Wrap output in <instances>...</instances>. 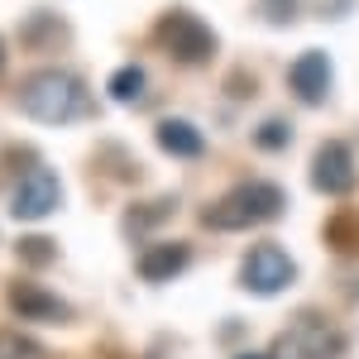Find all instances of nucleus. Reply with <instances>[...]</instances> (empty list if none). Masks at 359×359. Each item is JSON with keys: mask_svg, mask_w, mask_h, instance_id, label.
Returning a JSON list of instances; mask_svg holds the SVG:
<instances>
[{"mask_svg": "<svg viewBox=\"0 0 359 359\" xmlns=\"http://www.w3.org/2000/svg\"><path fill=\"white\" fill-rule=\"evenodd\" d=\"M20 106H25V115L43 120V125H72L77 115H86V86L82 77L53 67V72L29 77L25 91H20Z\"/></svg>", "mask_w": 359, "mask_h": 359, "instance_id": "1", "label": "nucleus"}, {"mask_svg": "<svg viewBox=\"0 0 359 359\" xmlns=\"http://www.w3.org/2000/svg\"><path fill=\"white\" fill-rule=\"evenodd\" d=\"M278 211H283V192H278L273 182H240L206 216H211L216 230H249V225H259V221H273Z\"/></svg>", "mask_w": 359, "mask_h": 359, "instance_id": "2", "label": "nucleus"}, {"mask_svg": "<svg viewBox=\"0 0 359 359\" xmlns=\"http://www.w3.org/2000/svg\"><path fill=\"white\" fill-rule=\"evenodd\" d=\"M158 48L168 57H177L182 67H196V62H206V57L216 53V39H211V29L201 25L196 15L172 10V15H163V25H158Z\"/></svg>", "mask_w": 359, "mask_h": 359, "instance_id": "3", "label": "nucleus"}, {"mask_svg": "<svg viewBox=\"0 0 359 359\" xmlns=\"http://www.w3.org/2000/svg\"><path fill=\"white\" fill-rule=\"evenodd\" d=\"M331 355H340V335L326 321L306 316V321H297L292 331L278 340L269 359H331Z\"/></svg>", "mask_w": 359, "mask_h": 359, "instance_id": "4", "label": "nucleus"}, {"mask_svg": "<svg viewBox=\"0 0 359 359\" xmlns=\"http://www.w3.org/2000/svg\"><path fill=\"white\" fill-rule=\"evenodd\" d=\"M292 259L283 254L278 245H259L254 254L245 259V273H240V283H245L249 292H264V297H273V292H283L287 283H292Z\"/></svg>", "mask_w": 359, "mask_h": 359, "instance_id": "5", "label": "nucleus"}, {"mask_svg": "<svg viewBox=\"0 0 359 359\" xmlns=\"http://www.w3.org/2000/svg\"><path fill=\"white\" fill-rule=\"evenodd\" d=\"M62 192H57V177L48 168H39V172H29L25 182L15 187L10 196V211H15V221H43V216H53Z\"/></svg>", "mask_w": 359, "mask_h": 359, "instance_id": "6", "label": "nucleus"}, {"mask_svg": "<svg viewBox=\"0 0 359 359\" xmlns=\"http://www.w3.org/2000/svg\"><path fill=\"white\" fill-rule=\"evenodd\" d=\"M311 182H316L321 192H350V182H355V158H350V149H345V144H326V149L316 154V163H311Z\"/></svg>", "mask_w": 359, "mask_h": 359, "instance_id": "7", "label": "nucleus"}, {"mask_svg": "<svg viewBox=\"0 0 359 359\" xmlns=\"http://www.w3.org/2000/svg\"><path fill=\"white\" fill-rule=\"evenodd\" d=\"M292 91L302 96L306 106H316V101H326V91H331V57L326 53H302L292 62Z\"/></svg>", "mask_w": 359, "mask_h": 359, "instance_id": "8", "label": "nucleus"}, {"mask_svg": "<svg viewBox=\"0 0 359 359\" xmlns=\"http://www.w3.org/2000/svg\"><path fill=\"white\" fill-rule=\"evenodd\" d=\"M187 259H192V249L187 245H158L149 249L144 259H139V278H149V283H168V278H177L187 269Z\"/></svg>", "mask_w": 359, "mask_h": 359, "instance_id": "9", "label": "nucleus"}, {"mask_svg": "<svg viewBox=\"0 0 359 359\" xmlns=\"http://www.w3.org/2000/svg\"><path fill=\"white\" fill-rule=\"evenodd\" d=\"M10 297H15V311L39 316V321H67V316H72L67 302H57L53 292H39V287H29V283H15V287H10Z\"/></svg>", "mask_w": 359, "mask_h": 359, "instance_id": "10", "label": "nucleus"}, {"mask_svg": "<svg viewBox=\"0 0 359 359\" xmlns=\"http://www.w3.org/2000/svg\"><path fill=\"white\" fill-rule=\"evenodd\" d=\"M158 144H163L168 154H177V158H196L201 154V135H196L187 120H163L158 125Z\"/></svg>", "mask_w": 359, "mask_h": 359, "instance_id": "11", "label": "nucleus"}, {"mask_svg": "<svg viewBox=\"0 0 359 359\" xmlns=\"http://www.w3.org/2000/svg\"><path fill=\"white\" fill-rule=\"evenodd\" d=\"M0 359H53L34 335H20V331H0Z\"/></svg>", "mask_w": 359, "mask_h": 359, "instance_id": "12", "label": "nucleus"}, {"mask_svg": "<svg viewBox=\"0 0 359 359\" xmlns=\"http://www.w3.org/2000/svg\"><path fill=\"white\" fill-rule=\"evenodd\" d=\"M139 86H144V67H125V72L111 77V96L115 101H130V96H139Z\"/></svg>", "mask_w": 359, "mask_h": 359, "instance_id": "13", "label": "nucleus"}, {"mask_svg": "<svg viewBox=\"0 0 359 359\" xmlns=\"http://www.w3.org/2000/svg\"><path fill=\"white\" fill-rule=\"evenodd\" d=\"M20 254H25L29 264H48L57 249H53V240H20Z\"/></svg>", "mask_w": 359, "mask_h": 359, "instance_id": "14", "label": "nucleus"}, {"mask_svg": "<svg viewBox=\"0 0 359 359\" xmlns=\"http://www.w3.org/2000/svg\"><path fill=\"white\" fill-rule=\"evenodd\" d=\"M283 139H287V125H283V120L259 125V144H264V149H283Z\"/></svg>", "mask_w": 359, "mask_h": 359, "instance_id": "15", "label": "nucleus"}, {"mask_svg": "<svg viewBox=\"0 0 359 359\" xmlns=\"http://www.w3.org/2000/svg\"><path fill=\"white\" fill-rule=\"evenodd\" d=\"M287 10H292V0H273V15H278V20H283Z\"/></svg>", "mask_w": 359, "mask_h": 359, "instance_id": "16", "label": "nucleus"}, {"mask_svg": "<svg viewBox=\"0 0 359 359\" xmlns=\"http://www.w3.org/2000/svg\"><path fill=\"white\" fill-rule=\"evenodd\" d=\"M245 359H259V355H245Z\"/></svg>", "mask_w": 359, "mask_h": 359, "instance_id": "17", "label": "nucleus"}]
</instances>
